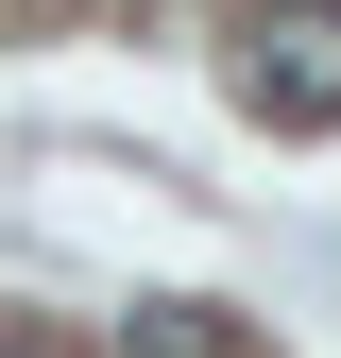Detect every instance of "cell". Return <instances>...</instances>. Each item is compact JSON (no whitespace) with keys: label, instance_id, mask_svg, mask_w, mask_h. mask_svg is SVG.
Masks as SVG:
<instances>
[{"label":"cell","instance_id":"6da1fadb","mask_svg":"<svg viewBox=\"0 0 341 358\" xmlns=\"http://www.w3.org/2000/svg\"><path fill=\"white\" fill-rule=\"evenodd\" d=\"M239 103L273 120V137H341V0H256Z\"/></svg>","mask_w":341,"mask_h":358},{"label":"cell","instance_id":"7a4b0ae2","mask_svg":"<svg viewBox=\"0 0 341 358\" xmlns=\"http://www.w3.org/2000/svg\"><path fill=\"white\" fill-rule=\"evenodd\" d=\"M119 358H239V341H222V307H137Z\"/></svg>","mask_w":341,"mask_h":358},{"label":"cell","instance_id":"3957f363","mask_svg":"<svg viewBox=\"0 0 341 358\" xmlns=\"http://www.w3.org/2000/svg\"><path fill=\"white\" fill-rule=\"evenodd\" d=\"M0 358H68V341H52V324H0Z\"/></svg>","mask_w":341,"mask_h":358}]
</instances>
